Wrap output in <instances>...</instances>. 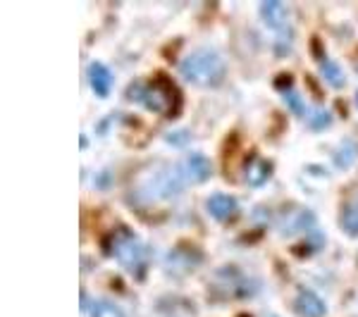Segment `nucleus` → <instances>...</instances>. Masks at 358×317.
Returning a JSON list of instances; mask_svg holds the SVG:
<instances>
[{
  "label": "nucleus",
  "mask_w": 358,
  "mask_h": 317,
  "mask_svg": "<svg viewBox=\"0 0 358 317\" xmlns=\"http://www.w3.org/2000/svg\"><path fill=\"white\" fill-rule=\"evenodd\" d=\"M224 57L215 48H196L192 50L182 62H179V72L187 82L199 86H215L224 77Z\"/></svg>",
  "instance_id": "f257e3e1"
},
{
  "label": "nucleus",
  "mask_w": 358,
  "mask_h": 317,
  "mask_svg": "<svg viewBox=\"0 0 358 317\" xmlns=\"http://www.w3.org/2000/svg\"><path fill=\"white\" fill-rule=\"evenodd\" d=\"M129 98L131 101H138L143 108L153 112H163L167 117H175V112L179 110V94L175 89V84L170 79H165V74L155 82H138V84H131L129 89Z\"/></svg>",
  "instance_id": "f03ea898"
},
{
  "label": "nucleus",
  "mask_w": 358,
  "mask_h": 317,
  "mask_svg": "<svg viewBox=\"0 0 358 317\" xmlns=\"http://www.w3.org/2000/svg\"><path fill=\"white\" fill-rule=\"evenodd\" d=\"M103 246H106L108 253H113L131 274L143 277L146 263H148V249L129 232V229L120 227L117 232H113L108 236V241H103Z\"/></svg>",
  "instance_id": "7ed1b4c3"
},
{
  "label": "nucleus",
  "mask_w": 358,
  "mask_h": 317,
  "mask_svg": "<svg viewBox=\"0 0 358 317\" xmlns=\"http://www.w3.org/2000/svg\"><path fill=\"white\" fill-rule=\"evenodd\" d=\"M189 184L187 170H184V163H172V165H163L158 172L151 177L148 182V191H151L155 198H175L177 193H182Z\"/></svg>",
  "instance_id": "20e7f679"
},
{
  "label": "nucleus",
  "mask_w": 358,
  "mask_h": 317,
  "mask_svg": "<svg viewBox=\"0 0 358 317\" xmlns=\"http://www.w3.org/2000/svg\"><path fill=\"white\" fill-rule=\"evenodd\" d=\"M217 284H213L215 289L222 291V296H232V298H244V296H251L253 291H256V286H253V281L248 279V277L241 272V270H236L234 265H227L224 270L215 274Z\"/></svg>",
  "instance_id": "39448f33"
},
{
  "label": "nucleus",
  "mask_w": 358,
  "mask_h": 317,
  "mask_svg": "<svg viewBox=\"0 0 358 317\" xmlns=\"http://www.w3.org/2000/svg\"><path fill=\"white\" fill-rule=\"evenodd\" d=\"M280 227H282V234L308 232V229H315V215L308 207H296V210H289L282 215Z\"/></svg>",
  "instance_id": "423d86ee"
},
{
  "label": "nucleus",
  "mask_w": 358,
  "mask_h": 317,
  "mask_svg": "<svg viewBox=\"0 0 358 317\" xmlns=\"http://www.w3.org/2000/svg\"><path fill=\"white\" fill-rule=\"evenodd\" d=\"M206 210H208V215H210L213 220L227 222L229 217L236 215L239 203H236V198H234V196H229V193H213L210 198H208V203H206Z\"/></svg>",
  "instance_id": "0eeeda50"
},
{
  "label": "nucleus",
  "mask_w": 358,
  "mask_h": 317,
  "mask_svg": "<svg viewBox=\"0 0 358 317\" xmlns=\"http://www.w3.org/2000/svg\"><path fill=\"white\" fill-rule=\"evenodd\" d=\"M294 310H296L301 317H325L327 315L325 301H322V298L310 289H303L301 293H299L296 301H294Z\"/></svg>",
  "instance_id": "6e6552de"
},
{
  "label": "nucleus",
  "mask_w": 358,
  "mask_h": 317,
  "mask_svg": "<svg viewBox=\"0 0 358 317\" xmlns=\"http://www.w3.org/2000/svg\"><path fill=\"white\" fill-rule=\"evenodd\" d=\"M184 170H187L189 182H206V179H210V175H213L210 160L199 151L187 153V158H184Z\"/></svg>",
  "instance_id": "1a4fd4ad"
},
{
  "label": "nucleus",
  "mask_w": 358,
  "mask_h": 317,
  "mask_svg": "<svg viewBox=\"0 0 358 317\" xmlns=\"http://www.w3.org/2000/svg\"><path fill=\"white\" fill-rule=\"evenodd\" d=\"M89 82H91V89L96 91L98 98H106L110 94L113 89V72L108 65L103 62H91L89 65Z\"/></svg>",
  "instance_id": "9d476101"
},
{
  "label": "nucleus",
  "mask_w": 358,
  "mask_h": 317,
  "mask_svg": "<svg viewBox=\"0 0 358 317\" xmlns=\"http://www.w3.org/2000/svg\"><path fill=\"white\" fill-rule=\"evenodd\" d=\"M270 175H273V163L261 158V155H253L244 167V177L251 186H263L270 179Z\"/></svg>",
  "instance_id": "9b49d317"
},
{
  "label": "nucleus",
  "mask_w": 358,
  "mask_h": 317,
  "mask_svg": "<svg viewBox=\"0 0 358 317\" xmlns=\"http://www.w3.org/2000/svg\"><path fill=\"white\" fill-rule=\"evenodd\" d=\"M201 260L199 253H194V256H189L187 249H175L167 256V272L170 274H187L194 270V265Z\"/></svg>",
  "instance_id": "f8f14e48"
},
{
  "label": "nucleus",
  "mask_w": 358,
  "mask_h": 317,
  "mask_svg": "<svg viewBox=\"0 0 358 317\" xmlns=\"http://www.w3.org/2000/svg\"><path fill=\"white\" fill-rule=\"evenodd\" d=\"M261 15L270 27L277 29V31L289 29L287 27V8L280 0H265V3H261Z\"/></svg>",
  "instance_id": "ddd939ff"
},
{
  "label": "nucleus",
  "mask_w": 358,
  "mask_h": 317,
  "mask_svg": "<svg viewBox=\"0 0 358 317\" xmlns=\"http://www.w3.org/2000/svg\"><path fill=\"white\" fill-rule=\"evenodd\" d=\"M320 72H322V77H325V82L330 86H334V89H342V86L346 84L344 69L339 67V62H334L325 55H320Z\"/></svg>",
  "instance_id": "4468645a"
},
{
  "label": "nucleus",
  "mask_w": 358,
  "mask_h": 317,
  "mask_svg": "<svg viewBox=\"0 0 358 317\" xmlns=\"http://www.w3.org/2000/svg\"><path fill=\"white\" fill-rule=\"evenodd\" d=\"M339 224H342L346 236H358V203H344L342 205Z\"/></svg>",
  "instance_id": "2eb2a0df"
},
{
  "label": "nucleus",
  "mask_w": 358,
  "mask_h": 317,
  "mask_svg": "<svg viewBox=\"0 0 358 317\" xmlns=\"http://www.w3.org/2000/svg\"><path fill=\"white\" fill-rule=\"evenodd\" d=\"M89 315L91 317H127L124 310L113 301H91L89 305Z\"/></svg>",
  "instance_id": "dca6fc26"
},
{
  "label": "nucleus",
  "mask_w": 358,
  "mask_h": 317,
  "mask_svg": "<svg viewBox=\"0 0 358 317\" xmlns=\"http://www.w3.org/2000/svg\"><path fill=\"white\" fill-rule=\"evenodd\" d=\"M356 158H358V143L356 141H344L332 155V160L337 167H349Z\"/></svg>",
  "instance_id": "f3484780"
},
{
  "label": "nucleus",
  "mask_w": 358,
  "mask_h": 317,
  "mask_svg": "<svg viewBox=\"0 0 358 317\" xmlns=\"http://www.w3.org/2000/svg\"><path fill=\"white\" fill-rule=\"evenodd\" d=\"M330 122H332V115H330V110H325V108H315V110L308 115L310 129H325Z\"/></svg>",
  "instance_id": "a211bd4d"
},
{
  "label": "nucleus",
  "mask_w": 358,
  "mask_h": 317,
  "mask_svg": "<svg viewBox=\"0 0 358 317\" xmlns=\"http://www.w3.org/2000/svg\"><path fill=\"white\" fill-rule=\"evenodd\" d=\"M285 101H287V105L292 108V112H294V115L303 117V115H306V103H303V98L299 96V91L287 89V91H285Z\"/></svg>",
  "instance_id": "6ab92c4d"
},
{
  "label": "nucleus",
  "mask_w": 358,
  "mask_h": 317,
  "mask_svg": "<svg viewBox=\"0 0 358 317\" xmlns=\"http://www.w3.org/2000/svg\"><path fill=\"white\" fill-rule=\"evenodd\" d=\"M165 138H167V143H172V146H187L192 134H189L187 129H177V131H170Z\"/></svg>",
  "instance_id": "aec40b11"
},
{
  "label": "nucleus",
  "mask_w": 358,
  "mask_h": 317,
  "mask_svg": "<svg viewBox=\"0 0 358 317\" xmlns=\"http://www.w3.org/2000/svg\"><path fill=\"white\" fill-rule=\"evenodd\" d=\"M356 105H358V91H356Z\"/></svg>",
  "instance_id": "412c9836"
}]
</instances>
